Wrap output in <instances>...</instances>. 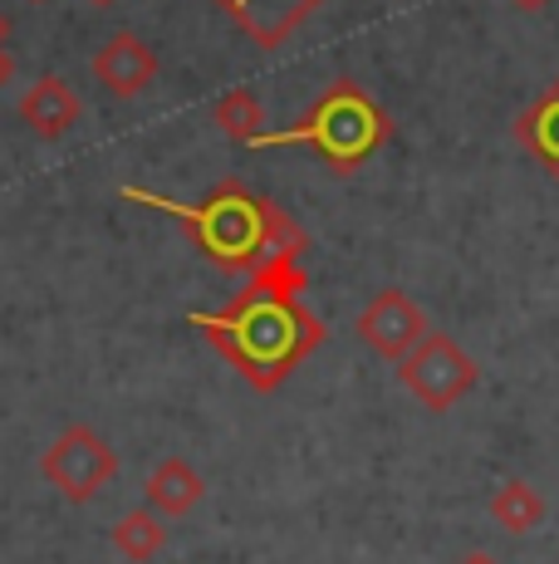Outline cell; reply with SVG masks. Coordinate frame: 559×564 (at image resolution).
<instances>
[{"instance_id":"obj_5","label":"cell","mask_w":559,"mask_h":564,"mask_svg":"<svg viewBox=\"0 0 559 564\" xmlns=\"http://www.w3.org/2000/svg\"><path fill=\"white\" fill-rule=\"evenodd\" d=\"M40 476L55 486L64 501L89 506L109 491V481L118 476V452L103 442L99 427L74 422V427H64L59 437L50 442L45 457H40Z\"/></svg>"},{"instance_id":"obj_6","label":"cell","mask_w":559,"mask_h":564,"mask_svg":"<svg viewBox=\"0 0 559 564\" xmlns=\"http://www.w3.org/2000/svg\"><path fill=\"white\" fill-rule=\"evenodd\" d=\"M427 329H432V324H427L423 305H417L403 285H383L379 295L359 310V319H353V334L388 364H403L407 354L423 344Z\"/></svg>"},{"instance_id":"obj_17","label":"cell","mask_w":559,"mask_h":564,"mask_svg":"<svg viewBox=\"0 0 559 564\" xmlns=\"http://www.w3.org/2000/svg\"><path fill=\"white\" fill-rule=\"evenodd\" d=\"M457 564H501V560L496 555H481V550H476V555H461Z\"/></svg>"},{"instance_id":"obj_19","label":"cell","mask_w":559,"mask_h":564,"mask_svg":"<svg viewBox=\"0 0 559 564\" xmlns=\"http://www.w3.org/2000/svg\"><path fill=\"white\" fill-rule=\"evenodd\" d=\"M94 6H118V0H94Z\"/></svg>"},{"instance_id":"obj_18","label":"cell","mask_w":559,"mask_h":564,"mask_svg":"<svg viewBox=\"0 0 559 564\" xmlns=\"http://www.w3.org/2000/svg\"><path fill=\"white\" fill-rule=\"evenodd\" d=\"M0 40H10V20L6 15H0Z\"/></svg>"},{"instance_id":"obj_12","label":"cell","mask_w":559,"mask_h":564,"mask_svg":"<svg viewBox=\"0 0 559 564\" xmlns=\"http://www.w3.org/2000/svg\"><path fill=\"white\" fill-rule=\"evenodd\" d=\"M491 520L505 535H530V530L545 525V496L525 476H511V481H501L491 491Z\"/></svg>"},{"instance_id":"obj_2","label":"cell","mask_w":559,"mask_h":564,"mask_svg":"<svg viewBox=\"0 0 559 564\" xmlns=\"http://www.w3.org/2000/svg\"><path fill=\"white\" fill-rule=\"evenodd\" d=\"M118 197L147 206L157 216H172L187 231L191 251L211 260L221 275H255L265 260L309 251V236L275 202H265L261 192H251L235 177L217 182L201 202H177V197H163V192L133 187V182H118Z\"/></svg>"},{"instance_id":"obj_14","label":"cell","mask_w":559,"mask_h":564,"mask_svg":"<svg viewBox=\"0 0 559 564\" xmlns=\"http://www.w3.org/2000/svg\"><path fill=\"white\" fill-rule=\"evenodd\" d=\"M211 123H217L231 143L245 148L265 128V99L255 89H226L221 99L211 104Z\"/></svg>"},{"instance_id":"obj_1","label":"cell","mask_w":559,"mask_h":564,"mask_svg":"<svg viewBox=\"0 0 559 564\" xmlns=\"http://www.w3.org/2000/svg\"><path fill=\"white\" fill-rule=\"evenodd\" d=\"M305 256L265 260L226 310H191L187 324L221 354L255 393H275L329 339L325 319L305 305Z\"/></svg>"},{"instance_id":"obj_16","label":"cell","mask_w":559,"mask_h":564,"mask_svg":"<svg viewBox=\"0 0 559 564\" xmlns=\"http://www.w3.org/2000/svg\"><path fill=\"white\" fill-rule=\"evenodd\" d=\"M511 6H515V10H530V15H540V10L550 6V0H511Z\"/></svg>"},{"instance_id":"obj_8","label":"cell","mask_w":559,"mask_h":564,"mask_svg":"<svg viewBox=\"0 0 559 564\" xmlns=\"http://www.w3.org/2000/svg\"><path fill=\"white\" fill-rule=\"evenodd\" d=\"M79 118H84L79 94H74L69 79H59V74H45V79H35L25 94H20V123H25L40 143L69 138L74 128H79Z\"/></svg>"},{"instance_id":"obj_4","label":"cell","mask_w":559,"mask_h":564,"mask_svg":"<svg viewBox=\"0 0 559 564\" xmlns=\"http://www.w3.org/2000/svg\"><path fill=\"white\" fill-rule=\"evenodd\" d=\"M397 378L403 388L417 398L427 412H451L461 398L476 393L481 383V364L451 339L447 329H427L423 344L397 364Z\"/></svg>"},{"instance_id":"obj_7","label":"cell","mask_w":559,"mask_h":564,"mask_svg":"<svg viewBox=\"0 0 559 564\" xmlns=\"http://www.w3.org/2000/svg\"><path fill=\"white\" fill-rule=\"evenodd\" d=\"M94 79H99L113 99H143L157 84V54L143 35L118 30V35H109L103 50L94 54Z\"/></svg>"},{"instance_id":"obj_9","label":"cell","mask_w":559,"mask_h":564,"mask_svg":"<svg viewBox=\"0 0 559 564\" xmlns=\"http://www.w3.org/2000/svg\"><path fill=\"white\" fill-rule=\"evenodd\" d=\"M261 50H280L325 0H217Z\"/></svg>"},{"instance_id":"obj_11","label":"cell","mask_w":559,"mask_h":564,"mask_svg":"<svg viewBox=\"0 0 559 564\" xmlns=\"http://www.w3.org/2000/svg\"><path fill=\"white\" fill-rule=\"evenodd\" d=\"M511 133H515V143L545 167V177L559 182V74L525 104V113L515 118Z\"/></svg>"},{"instance_id":"obj_13","label":"cell","mask_w":559,"mask_h":564,"mask_svg":"<svg viewBox=\"0 0 559 564\" xmlns=\"http://www.w3.org/2000/svg\"><path fill=\"white\" fill-rule=\"evenodd\" d=\"M113 550L123 555L128 564H153L157 555L167 550V525L157 511H128L123 520L113 525Z\"/></svg>"},{"instance_id":"obj_10","label":"cell","mask_w":559,"mask_h":564,"mask_svg":"<svg viewBox=\"0 0 559 564\" xmlns=\"http://www.w3.org/2000/svg\"><path fill=\"white\" fill-rule=\"evenodd\" d=\"M201 496H207V481H201V471L187 457H163L143 481V506L163 520L191 516L201 506Z\"/></svg>"},{"instance_id":"obj_3","label":"cell","mask_w":559,"mask_h":564,"mask_svg":"<svg viewBox=\"0 0 559 564\" xmlns=\"http://www.w3.org/2000/svg\"><path fill=\"white\" fill-rule=\"evenodd\" d=\"M393 118L388 108L373 99L359 79H335L299 123L289 128H261L245 148L265 153V148H309L335 177H349L363 162H373L393 143Z\"/></svg>"},{"instance_id":"obj_15","label":"cell","mask_w":559,"mask_h":564,"mask_svg":"<svg viewBox=\"0 0 559 564\" xmlns=\"http://www.w3.org/2000/svg\"><path fill=\"white\" fill-rule=\"evenodd\" d=\"M6 45H10V40H0V89H6V84L15 79V59H10V50H6Z\"/></svg>"}]
</instances>
